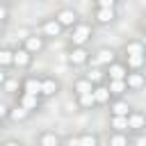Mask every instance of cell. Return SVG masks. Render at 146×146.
Here are the masks:
<instances>
[{
  "label": "cell",
  "mask_w": 146,
  "mask_h": 146,
  "mask_svg": "<svg viewBox=\"0 0 146 146\" xmlns=\"http://www.w3.org/2000/svg\"><path fill=\"white\" fill-rule=\"evenodd\" d=\"M94 39V23L89 21H78L71 30H68V43L71 46H87Z\"/></svg>",
  "instance_id": "cell-1"
},
{
  "label": "cell",
  "mask_w": 146,
  "mask_h": 146,
  "mask_svg": "<svg viewBox=\"0 0 146 146\" xmlns=\"http://www.w3.org/2000/svg\"><path fill=\"white\" fill-rule=\"evenodd\" d=\"M91 59V50L87 46H68V52H66V62L75 68L80 66H87Z\"/></svg>",
  "instance_id": "cell-2"
},
{
  "label": "cell",
  "mask_w": 146,
  "mask_h": 146,
  "mask_svg": "<svg viewBox=\"0 0 146 146\" xmlns=\"http://www.w3.org/2000/svg\"><path fill=\"white\" fill-rule=\"evenodd\" d=\"M116 59H119V57H116V50H114V48L100 46V48H96V52H91L89 64H91V66H98V68H105V66H110V64L116 62Z\"/></svg>",
  "instance_id": "cell-3"
},
{
  "label": "cell",
  "mask_w": 146,
  "mask_h": 146,
  "mask_svg": "<svg viewBox=\"0 0 146 146\" xmlns=\"http://www.w3.org/2000/svg\"><path fill=\"white\" fill-rule=\"evenodd\" d=\"M52 18L59 23V27H62V30H71V27L80 21V14H78L73 7H59V9L52 14Z\"/></svg>",
  "instance_id": "cell-4"
},
{
  "label": "cell",
  "mask_w": 146,
  "mask_h": 146,
  "mask_svg": "<svg viewBox=\"0 0 146 146\" xmlns=\"http://www.w3.org/2000/svg\"><path fill=\"white\" fill-rule=\"evenodd\" d=\"M62 91V82L55 78V75H41V100H48V98H55L57 94Z\"/></svg>",
  "instance_id": "cell-5"
},
{
  "label": "cell",
  "mask_w": 146,
  "mask_h": 146,
  "mask_svg": "<svg viewBox=\"0 0 146 146\" xmlns=\"http://www.w3.org/2000/svg\"><path fill=\"white\" fill-rule=\"evenodd\" d=\"M36 34H41L46 41H50V39L62 36V34H64V30L59 27V23H57L52 16H48V18H43V21L39 23V32H36Z\"/></svg>",
  "instance_id": "cell-6"
},
{
  "label": "cell",
  "mask_w": 146,
  "mask_h": 146,
  "mask_svg": "<svg viewBox=\"0 0 146 146\" xmlns=\"http://www.w3.org/2000/svg\"><path fill=\"white\" fill-rule=\"evenodd\" d=\"M21 46H23V48H25L32 57H36V55H41V52L46 50L48 41H46L41 34H36V32H34V34H27V36L23 39V43H21Z\"/></svg>",
  "instance_id": "cell-7"
},
{
  "label": "cell",
  "mask_w": 146,
  "mask_h": 146,
  "mask_svg": "<svg viewBox=\"0 0 146 146\" xmlns=\"http://www.w3.org/2000/svg\"><path fill=\"white\" fill-rule=\"evenodd\" d=\"M32 62H34V57L23 48V46H16L14 48V59H11V68H18V71H25V68H30L32 66Z\"/></svg>",
  "instance_id": "cell-8"
},
{
  "label": "cell",
  "mask_w": 146,
  "mask_h": 146,
  "mask_svg": "<svg viewBox=\"0 0 146 146\" xmlns=\"http://www.w3.org/2000/svg\"><path fill=\"white\" fill-rule=\"evenodd\" d=\"M18 91L21 94H30V96H39V91H41V75H25V78H21V89Z\"/></svg>",
  "instance_id": "cell-9"
},
{
  "label": "cell",
  "mask_w": 146,
  "mask_h": 146,
  "mask_svg": "<svg viewBox=\"0 0 146 146\" xmlns=\"http://www.w3.org/2000/svg\"><path fill=\"white\" fill-rule=\"evenodd\" d=\"M16 105L18 107H23V110H27L30 114H34V112H39L41 110V98L39 96H30V94H16Z\"/></svg>",
  "instance_id": "cell-10"
},
{
  "label": "cell",
  "mask_w": 146,
  "mask_h": 146,
  "mask_svg": "<svg viewBox=\"0 0 146 146\" xmlns=\"http://www.w3.org/2000/svg\"><path fill=\"white\" fill-rule=\"evenodd\" d=\"M125 121H128V132H144V128H146V116L141 110L132 107L130 114L125 116Z\"/></svg>",
  "instance_id": "cell-11"
},
{
  "label": "cell",
  "mask_w": 146,
  "mask_h": 146,
  "mask_svg": "<svg viewBox=\"0 0 146 146\" xmlns=\"http://www.w3.org/2000/svg\"><path fill=\"white\" fill-rule=\"evenodd\" d=\"M91 18H94V25H103V27H107V25H112L119 16H116V9H98V7H94Z\"/></svg>",
  "instance_id": "cell-12"
},
{
  "label": "cell",
  "mask_w": 146,
  "mask_h": 146,
  "mask_svg": "<svg viewBox=\"0 0 146 146\" xmlns=\"http://www.w3.org/2000/svg\"><path fill=\"white\" fill-rule=\"evenodd\" d=\"M125 89L128 91H132V94H137V91H141L144 89V84H146V78H144V73L141 71H128V75H125Z\"/></svg>",
  "instance_id": "cell-13"
},
{
  "label": "cell",
  "mask_w": 146,
  "mask_h": 146,
  "mask_svg": "<svg viewBox=\"0 0 146 146\" xmlns=\"http://www.w3.org/2000/svg\"><path fill=\"white\" fill-rule=\"evenodd\" d=\"M103 71H105V80H125V75H128V68H125V64H123L121 59L112 62V64L105 66Z\"/></svg>",
  "instance_id": "cell-14"
},
{
  "label": "cell",
  "mask_w": 146,
  "mask_h": 146,
  "mask_svg": "<svg viewBox=\"0 0 146 146\" xmlns=\"http://www.w3.org/2000/svg\"><path fill=\"white\" fill-rule=\"evenodd\" d=\"M34 146H62V135L55 130H41L34 139Z\"/></svg>",
  "instance_id": "cell-15"
},
{
  "label": "cell",
  "mask_w": 146,
  "mask_h": 146,
  "mask_svg": "<svg viewBox=\"0 0 146 146\" xmlns=\"http://www.w3.org/2000/svg\"><path fill=\"white\" fill-rule=\"evenodd\" d=\"M107 107H110V116H128L130 110H132L125 98H112Z\"/></svg>",
  "instance_id": "cell-16"
},
{
  "label": "cell",
  "mask_w": 146,
  "mask_h": 146,
  "mask_svg": "<svg viewBox=\"0 0 146 146\" xmlns=\"http://www.w3.org/2000/svg\"><path fill=\"white\" fill-rule=\"evenodd\" d=\"M132 55H146V46L141 39H128L123 43V57H132Z\"/></svg>",
  "instance_id": "cell-17"
},
{
  "label": "cell",
  "mask_w": 146,
  "mask_h": 146,
  "mask_svg": "<svg viewBox=\"0 0 146 146\" xmlns=\"http://www.w3.org/2000/svg\"><path fill=\"white\" fill-rule=\"evenodd\" d=\"M91 96H94V100H96V107H105V105H110V100H112V96H110V91H107L105 84H96L94 91H91Z\"/></svg>",
  "instance_id": "cell-18"
},
{
  "label": "cell",
  "mask_w": 146,
  "mask_h": 146,
  "mask_svg": "<svg viewBox=\"0 0 146 146\" xmlns=\"http://www.w3.org/2000/svg\"><path fill=\"white\" fill-rule=\"evenodd\" d=\"M130 144V132H107L105 146H128Z\"/></svg>",
  "instance_id": "cell-19"
},
{
  "label": "cell",
  "mask_w": 146,
  "mask_h": 146,
  "mask_svg": "<svg viewBox=\"0 0 146 146\" xmlns=\"http://www.w3.org/2000/svg\"><path fill=\"white\" fill-rule=\"evenodd\" d=\"M105 87H107V91H110L112 98H123L125 91H128L123 80H105Z\"/></svg>",
  "instance_id": "cell-20"
},
{
  "label": "cell",
  "mask_w": 146,
  "mask_h": 146,
  "mask_svg": "<svg viewBox=\"0 0 146 146\" xmlns=\"http://www.w3.org/2000/svg\"><path fill=\"white\" fill-rule=\"evenodd\" d=\"M94 91V84L84 78V75H78L73 80V96H80V94H91Z\"/></svg>",
  "instance_id": "cell-21"
},
{
  "label": "cell",
  "mask_w": 146,
  "mask_h": 146,
  "mask_svg": "<svg viewBox=\"0 0 146 146\" xmlns=\"http://www.w3.org/2000/svg\"><path fill=\"white\" fill-rule=\"evenodd\" d=\"M75 107L80 112H89V110H96V100L91 94H80V96H75Z\"/></svg>",
  "instance_id": "cell-22"
},
{
  "label": "cell",
  "mask_w": 146,
  "mask_h": 146,
  "mask_svg": "<svg viewBox=\"0 0 146 146\" xmlns=\"http://www.w3.org/2000/svg\"><path fill=\"white\" fill-rule=\"evenodd\" d=\"M32 114L27 112V110H23V107H18V105H9V114H7V119L11 121V123H23V121H27Z\"/></svg>",
  "instance_id": "cell-23"
},
{
  "label": "cell",
  "mask_w": 146,
  "mask_h": 146,
  "mask_svg": "<svg viewBox=\"0 0 146 146\" xmlns=\"http://www.w3.org/2000/svg\"><path fill=\"white\" fill-rule=\"evenodd\" d=\"M125 64L128 71H141L144 68V62H146V55H132V57H123L121 59Z\"/></svg>",
  "instance_id": "cell-24"
},
{
  "label": "cell",
  "mask_w": 146,
  "mask_h": 146,
  "mask_svg": "<svg viewBox=\"0 0 146 146\" xmlns=\"http://www.w3.org/2000/svg\"><path fill=\"white\" fill-rule=\"evenodd\" d=\"M84 78L96 87V84H105V71L103 68H98V66H91L87 73H84Z\"/></svg>",
  "instance_id": "cell-25"
},
{
  "label": "cell",
  "mask_w": 146,
  "mask_h": 146,
  "mask_svg": "<svg viewBox=\"0 0 146 146\" xmlns=\"http://www.w3.org/2000/svg\"><path fill=\"white\" fill-rule=\"evenodd\" d=\"M78 146H100V137L96 132H78Z\"/></svg>",
  "instance_id": "cell-26"
},
{
  "label": "cell",
  "mask_w": 146,
  "mask_h": 146,
  "mask_svg": "<svg viewBox=\"0 0 146 146\" xmlns=\"http://www.w3.org/2000/svg\"><path fill=\"white\" fill-rule=\"evenodd\" d=\"M107 125H110V132H128V121H125V116H110Z\"/></svg>",
  "instance_id": "cell-27"
},
{
  "label": "cell",
  "mask_w": 146,
  "mask_h": 146,
  "mask_svg": "<svg viewBox=\"0 0 146 146\" xmlns=\"http://www.w3.org/2000/svg\"><path fill=\"white\" fill-rule=\"evenodd\" d=\"M11 59H14V48L0 46V68L9 71V68H11Z\"/></svg>",
  "instance_id": "cell-28"
},
{
  "label": "cell",
  "mask_w": 146,
  "mask_h": 146,
  "mask_svg": "<svg viewBox=\"0 0 146 146\" xmlns=\"http://www.w3.org/2000/svg\"><path fill=\"white\" fill-rule=\"evenodd\" d=\"M2 89H5V91H9V94H18V89H21V82H16V80L9 75V78H7V82L2 84Z\"/></svg>",
  "instance_id": "cell-29"
},
{
  "label": "cell",
  "mask_w": 146,
  "mask_h": 146,
  "mask_svg": "<svg viewBox=\"0 0 146 146\" xmlns=\"http://www.w3.org/2000/svg\"><path fill=\"white\" fill-rule=\"evenodd\" d=\"M128 146H146V135L144 132H132Z\"/></svg>",
  "instance_id": "cell-30"
},
{
  "label": "cell",
  "mask_w": 146,
  "mask_h": 146,
  "mask_svg": "<svg viewBox=\"0 0 146 146\" xmlns=\"http://www.w3.org/2000/svg\"><path fill=\"white\" fill-rule=\"evenodd\" d=\"M116 2L119 0H94V7H98V9H116Z\"/></svg>",
  "instance_id": "cell-31"
},
{
  "label": "cell",
  "mask_w": 146,
  "mask_h": 146,
  "mask_svg": "<svg viewBox=\"0 0 146 146\" xmlns=\"http://www.w3.org/2000/svg\"><path fill=\"white\" fill-rule=\"evenodd\" d=\"M9 16H11V11H9V7H5V5H0V23H2V25H7V21H9Z\"/></svg>",
  "instance_id": "cell-32"
},
{
  "label": "cell",
  "mask_w": 146,
  "mask_h": 146,
  "mask_svg": "<svg viewBox=\"0 0 146 146\" xmlns=\"http://www.w3.org/2000/svg\"><path fill=\"white\" fill-rule=\"evenodd\" d=\"M0 146H25L21 139H14V137H9V139H5V141H0Z\"/></svg>",
  "instance_id": "cell-33"
},
{
  "label": "cell",
  "mask_w": 146,
  "mask_h": 146,
  "mask_svg": "<svg viewBox=\"0 0 146 146\" xmlns=\"http://www.w3.org/2000/svg\"><path fill=\"white\" fill-rule=\"evenodd\" d=\"M7 114H9V105H7L5 100H0V119L5 121V119H7Z\"/></svg>",
  "instance_id": "cell-34"
},
{
  "label": "cell",
  "mask_w": 146,
  "mask_h": 146,
  "mask_svg": "<svg viewBox=\"0 0 146 146\" xmlns=\"http://www.w3.org/2000/svg\"><path fill=\"white\" fill-rule=\"evenodd\" d=\"M7 78H9V73H7L5 68H0V89H2V84L7 82Z\"/></svg>",
  "instance_id": "cell-35"
},
{
  "label": "cell",
  "mask_w": 146,
  "mask_h": 146,
  "mask_svg": "<svg viewBox=\"0 0 146 146\" xmlns=\"http://www.w3.org/2000/svg\"><path fill=\"white\" fill-rule=\"evenodd\" d=\"M11 2H16V0H0V5H5V7H9Z\"/></svg>",
  "instance_id": "cell-36"
},
{
  "label": "cell",
  "mask_w": 146,
  "mask_h": 146,
  "mask_svg": "<svg viewBox=\"0 0 146 146\" xmlns=\"http://www.w3.org/2000/svg\"><path fill=\"white\" fill-rule=\"evenodd\" d=\"M2 34H5V25L0 23V36H2Z\"/></svg>",
  "instance_id": "cell-37"
},
{
  "label": "cell",
  "mask_w": 146,
  "mask_h": 146,
  "mask_svg": "<svg viewBox=\"0 0 146 146\" xmlns=\"http://www.w3.org/2000/svg\"><path fill=\"white\" fill-rule=\"evenodd\" d=\"M2 128H5V121H2V119H0V130H2Z\"/></svg>",
  "instance_id": "cell-38"
}]
</instances>
